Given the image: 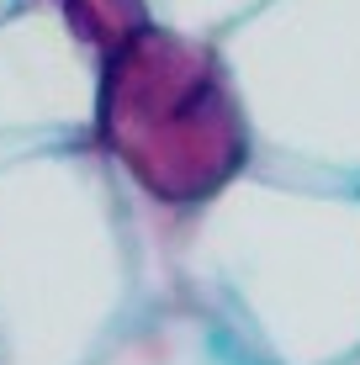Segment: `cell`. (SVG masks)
<instances>
[{
  "label": "cell",
  "instance_id": "1",
  "mask_svg": "<svg viewBox=\"0 0 360 365\" xmlns=\"http://www.w3.org/2000/svg\"><path fill=\"white\" fill-rule=\"evenodd\" d=\"M154 275L259 365H339L360 355V185L250 165L191 217L154 212Z\"/></svg>",
  "mask_w": 360,
  "mask_h": 365
},
{
  "label": "cell",
  "instance_id": "2",
  "mask_svg": "<svg viewBox=\"0 0 360 365\" xmlns=\"http://www.w3.org/2000/svg\"><path fill=\"white\" fill-rule=\"evenodd\" d=\"M154 281V212L91 138L0 148V365H91Z\"/></svg>",
  "mask_w": 360,
  "mask_h": 365
},
{
  "label": "cell",
  "instance_id": "3",
  "mask_svg": "<svg viewBox=\"0 0 360 365\" xmlns=\"http://www.w3.org/2000/svg\"><path fill=\"white\" fill-rule=\"evenodd\" d=\"M91 143L159 217H191L254 165V133L217 43L154 21L101 64Z\"/></svg>",
  "mask_w": 360,
  "mask_h": 365
},
{
  "label": "cell",
  "instance_id": "4",
  "mask_svg": "<svg viewBox=\"0 0 360 365\" xmlns=\"http://www.w3.org/2000/svg\"><path fill=\"white\" fill-rule=\"evenodd\" d=\"M254 165L360 185V0H265L217 37Z\"/></svg>",
  "mask_w": 360,
  "mask_h": 365
},
{
  "label": "cell",
  "instance_id": "5",
  "mask_svg": "<svg viewBox=\"0 0 360 365\" xmlns=\"http://www.w3.org/2000/svg\"><path fill=\"white\" fill-rule=\"evenodd\" d=\"M101 64L48 0H0V148L91 138Z\"/></svg>",
  "mask_w": 360,
  "mask_h": 365
},
{
  "label": "cell",
  "instance_id": "6",
  "mask_svg": "<svg viewBox=\"0 0 360 365\" xmlns=\"http://www.w3.org/2000/svg\"><path fill=\"white\" fill-rule=\"evenodd\" d=\"M91 365H259L239 334L180 281L154 275Z\"/></svg>",
  "mask_w": 360,
  "mask_h": 365
},
{
  "label": "cell",
  "instance_id": "7",
  "mask_svg": "<svg viewBox=\"0 0 360 365\" xmlns=\"http://www.w3.org/2000/svg\"><path fill=\"white\" fill-rule=\"evenodd\" d=\"M58 16L69 21V32L96 53V64H106L128 37H138L148 27L143 0H48Z\"/></svg>",
  "mask_w": 360,
  "mask_h": 365
},
{
  "label": "cell",
  "instance_id": "8",
  "mask_svg": "<svg viewBox=\"0 0 360 365\" xmlns=\"http://www.w3.org/2000/svg\"><path fill=\"white\" fill-rule=\"evenodd\" d=\"M259 6H265V0H143L154 27L191 32V37H207V43H217L222 32H233L244 16H254Z\"/></svg>",
  "mask_w": 360,
  "mask_h": 365
},
{
  "label": "cell",
  "instance_id": "9",
  "mask_svg": "<svg viewBox=\"0 0 360 365\" xmlns=\"http://www.w3.org/2000/svg\"><path fill=\"white\" fill-rule=\"evenodd\" d=\"M339 365H360V355H350V360H339Z\"/></svg>",
  "mask_w": 360,
  "mask_h": 365
}]
</instances>
